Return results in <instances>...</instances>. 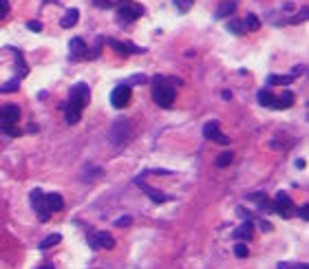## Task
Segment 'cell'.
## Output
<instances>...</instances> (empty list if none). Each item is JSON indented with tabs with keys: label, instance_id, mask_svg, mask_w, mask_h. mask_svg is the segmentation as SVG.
<instances>
[{
	"label": "cell",
	"instance_id": "cell-40",
	"mask_svg": "<svg viewBox=\"0 0 309 269\" xmlns=\"http://www.w3.org/2000/svg\"><path fill=\"white\" fill-rule=\"evenodd\" d=\"M124 3H126V0H124Z\"/></svg>",
	"mask_w": 309,
	"mask_h": 269
},
{
	"label": "cell",
	"instance_id": "cell-31",
	"mask_svg": "<svg viewBox=\"0 0 309 269\" xmlns=\"http://www.w3.org/2000/svg\"><path fill=\"white\" fill-rule=\"evenodd\" d=\"M278 269H309L307 267V262H278Z\"/></svg>",
	"mask_w": 309,
	"mask_h": 269
},
{
	"label": "cell",
	"instance_id": "cell-34",
	"mask_svg": "<svg viewBox=\"0 0 309 269\" xmlns=\"http://www.w3.org/2000/svg\"><path fill=\"white\" fill-rule=\"evenodd\" d=\"M130 223H132L130 216H121V218H117V221H115V225H117V227H128Z\"/></svg>",
	"mask_w": 309,
	"mask_h": 269
},
{
	"label": "cell",
	"instance_id": "cell-17",
	"mask_svg": "<svg viewBox=\"0 0 309 269\" xmlns=\"http://www.w3.org/2000/svg\"><path fill=\"white\" fill-rule=\"evenodd\" d=\"M294 104V93L291 91H283L278 95V97H276V104H274V108H289V106Z\"/></svg>",
	"mask_w": 309,
	"mask_h": 269
},
{
	"label": "cell",
	"instance_id": "cell-30",
	"mask_svg": "<svg viewBox=\"0 0 309 269\" xmlns=\"http://www.w3.org/2000/svg\"><path fill=\"white\" fill-rule=\"evenodd\" d=\"M192 3H195V0H175L177 9H179V11H181V14H186V11H190V7H192Z\"/></svg>",
	"mask_w": 309,
	"mask_h": 269
},
{
	"label": "cell",
	"instance_id": "cell-29",
	"mask_svg": "<svg viewBox=\"0 0 309 269\" xmlns=\"http://www.w3.org/2000/svg\"><path fill=\"white\" fill-rule=\"evenodd\" d=\"M16 91H18V80H11L0 86V93H16Z\"/></svg>",
	"mask_w": 309,
	"mask_h": 269
},
{
	"label": "cell",
	"instance_id": "cell-22",
	"mask_svg": "<svg viewBox=\"0 0 309 269\" xmlns=\"http://www.w3.org/2000/svg\"><path fill=\"white\" fill-rule=\"evenodd\" d=\"M294 80V75H269L267 77V86H283Z\"/></svg>",
	"mask_w": 309,
	"mask_h": 269
},
{
	"label": "cell",
	"instance_id": "cell-3",
	"mask_svg": "<svg viewBox=\"0 0 309 269\" xmlns=\"http://www.w3.org/2000/svg\"><path fill=\"white\" fill-rule=\"evenodd\" d=\"M130 97H132L130 84H119V86H115L113 93H110V104H113L115 108H126Z\"/></svg>",
	"mask_w": 309,
	"mask_h": 269
},
{
	"label": "cell",
	"instance_id": "cell-20",
	"mask_svg": "<svg viewBox=\"0 0 309 269\" xmlns=\"http://www.w3.org/2000/svg\"><path fill=\"white\" fill-rule=\"evenodd\" d=\"M141 190H143V192L148 194V197H150V201H152V203H164V201H168V199H170V197H166L164 192H159L157 188H150V186H141Z\"/></svg>",
	"mask_w": 309,
	"mask_h": 269
},
{
	"label": "cell",
	"instance_id": "cell-38",
	"mask_svg": "<svg viewBox=\"0 0 309 269\" xmlns=\"http://www.w3.org/2000/svg\"><path fill=\"white\" fill-rule=\"evenodd\" d=\"M300 20H307V7H305V9H302V11H300V14H298V16H296V18H294V20H291V22H300Z\"/></svg>",
	"mask_w": 309,
	"mask_h": 269
},
{
	"label": "cell",
	"instance_id": "cell-36",
	"mask_svg": "<svg viewBox=\"0 0 309 269\" xmlns=\"http://www.w3.org/2000/svg\"><path fill=\"white\" fill-rule=\"evenodd\" d=\"M7 11H9V3H7V0H0V18H3Z\"/></svg>",
	"mask_w": 309,
	"mask_h": 269
},
{
	"label": "cell",
	"instance_id": "cell-9",
	"mask_svg": "<svg viewBox=\"0 0 309 269\" xmlns=\"http://www.w3.org/2000/svg\"><path fill=\"white\" fill-rule=\"evenodd\" d=\"M110 139H113L115 146H121L124 142H128V121H124V119L115 121L113 128H110Z\"/></svg>",
	"mask_w": 309,
	"mask_h": 269
},
{
	"label": "cell",
	"instance_id": "cell-18",
	"mask_svg": "<svg viewBox=\"0 0 309 269\" xmlns=\"http://www.w3.org/2000/svg\"><path fill=\"white\" fill-rule=\"evenodd\" d=\"M234 11H236V3H234V0H225V3L217 9L214 18H228V16H232Z\"/></svg>",
	"mask_w": 309,
	"mask_h": 269
},
{
	"label": "cell",
	"instance_id": "cell-8",
	"mask_svg": "<svg viewBox=\"0 0 309 269\" xmlns=\"http://www.w3.org/2000/svg\"><path fill=\"white\" fill-rule=\"evenodd\" d=\"M203 137L212 139V142H217V144H223V146L230 144L228 134H223V132L219 130V121H208V124L203 126Z\"/></svg>",
	"mask_w": 309,
	"mask_h": 269
},
{
	"label": "cell",
	"instance_id": "cell-4",
	"mask_svg": "<svg viewBox=\"0 0 309 269\" xmlns=\"http://www.w3.org/2000/svg\"><path fill=\"white\" fill-rule=\"evenodd\" d=\"M88 97H91V93H88V86L84 82L75 84V86L69 91V102L75 104V106H80L82 110H84V106L88 104Z\"/></svg>",
	"mask_w": 309,
	"mask_h": 269
},
{
	"label": "cell",
	"instance_id": "cell-7",
	"mask_svg": "<svg viewBox=\"0 0 309 269\" xmlns=\"http://www.w3.org/2000/svg\"><path fill=\"white\" fill-rule=\"evenodd\" d=\"M274 212H278L283 218H289L294 214V201L287 197V192H278L274 199Z\"/></svg>",
	"mask_w": 309,
	"mask_h": 269
},
{
	"label": "cell",
	"instance_id": "cell-16",
	"mask_svg": "<svg viewBox=\"0 0 309 269\" xmlns=\"http://www.w3.org/2000/svg\"><path fill=\"white\" fill-rule=\"evenodd\" d=\"M44 199H47V207L51 212H62L64 210V199L60 197V194H55V192L44 194Z\"/></svg>",
	"mask_w": 309,
	"mask_h": 269
},
{
	"label": "cell",
	"instance_id": "cell-32",
	"mask_svg": "<svg viewBox=\"0 0 309 269\" xmlns=\"http://www.w3.org/2000/svg\"><path fill=\"white\" fill-rule=\"evenodd\" d=\"M296 214L300 216L302 221H309V205H307V203H305V205H300V207L296 210Z\"/></svg>",
	"mask_w": 309,
	"mask_h": 269
},
{
	"label": "cell",
	"instance_id": "cell-23",
	"mask_svg": "<svg viewBox=\"0 0 309 269\" xmlns=\"http://www.w3.org/2000/svg\"><path fill=\"white\" fill-rule=\"evenodd\" d=\"M245 29H252V31H258L261 29V20H258V16H254V14H247L245 16Z\"/></svg>",
	"mask_w": 309,
	"mask_h": 269
},
{
	"label": "cell",
	"instance_id": "cell-27",
	"mask_svg": "<svg viewBox=\"0 0 309 269\" xmlns=\"http://www.w3.org/2000/svg\"><path fill=\"white\" fill-rule=\"evenodd\" d=\"M232 159H234V155L232 153H221L217 157V168H228L232 164Z\"/></svg>",
	"mask_w": 309,
	"mask_h": 269
},
{
	"label": "cell",
	"instance_id": "cell-25",
	"mask_svg": "<svg viewBox=\"0 0 309 269\" xmlns=\"http://www.w3.org/2000/svg\"><path fill=\"white\" fill-rule=\"evenodd\" d=\"M0 130H3L5 134H9V137H20L22 130L16 124H0Z\"/></svg>",
	"mask_w": 309,
	"mask_h": 269
},
{
	"label": "cell",
	"instance_id": "cell-15",
	"mask_svg": "<svg viewBox=\"0 0 309 269\" xmlns=\"http://www.w3.org/2000/svg\"><path fill=\"white\" fill-rule=\"evenodd\" d=\"M108 47H113L119 55H130V53H143V49L135 47V44H124V42H117V40H108Z\"/></svg>",
	"mask_w": 309,
	"mask_h": 269
},
{
	"label": "cell",
	"instance_id": "cell-19",
	"mask_svg": "<svg viewBox=\"0 0 309 269\" xmlns=\"http://www.w3.org/2000/svg\"><path fill=\"white\" fill-rule=\"evenodd\" d=\"M77 20H80V11H77V9H69L64 14V18L60 20V25H62L64 29H71V27H75Z\"/></svg>",
	"mask_w": 309,
	"mask_h": 269
},
{
	"label": "cell",
	"instance_id": "cell-1",
	"mask_svg": "<svg viewBox=\"0 0 309 269\" xmlns=\"http://www.w3.org/2000/svg\"><path fill=\"white\" fill-rule=\"evenodd\" d=\"M152 99H154V104L162 106V108H170V106L175 104V99H177V91H175V86H173V84L166 82L162 75L154 77Z\"/></svg>",
	"mask_w": 309,
	"mask_h": 269
},
{
	"label": "cell",
	"instance_id": "cell-12",
	"mask_svg": "<svg viewBox=\"0 0 309 269\" xmlns=\"http://www.w3.org/2000/svg\"><path fill=\"white\" fill-rule=\"evenodd\" d=\"M247 199L254 201V203L258 205V210H263V212H274V201H269V197L265 192H252V194H247Z\"/></svg>",
	"mask_w": 309,
	"mask_h": 269
},
{
	"label": "cell",
	"instance_id": "cell-13",
	"mask_svg": "<svg viewBox=\"0 0 309 269\" xmlns=\"http://www.w3.org/2000/svg\"><path fill=\"white\" fill-rule=\"evenodd\" d=\"M252 234H254V221H245L243 225H239L234 229V238L241 240V243H247L252 240Z\"/></svg>",
	"mask_w": 309,
	"mask_h": 269
},
{
	"label": "cell",
	"instance_id": "cell-37",
	"mask_svg": "<svg viewBox=\"0 0 309 269\" xmlns=\"http://www.w3.org/2000/svg\"><path fill=\"white\" fill-rule=\"evenodd\" d=\"M27 27H29L31 31H38V33L42 31V25H40V22H36V20H33V22H29V25H27Z\"/></svg>",
	"mask_w": 309,
	"mask_h": 269
},
{
	"label": "cell",
	"instance_id": "cell-26",
	"mask_svg": "<svg viewBox=\"0 0 309 269\" xmlns=\"http://www.w3.org/2000/svg\"><path fill=\"white\" fill-rule=\"evenodd\" d=\"M60 240H62V236H60V234H51V236L44 238L42 243L38 245V247H40V249H49V247H53L55 243H60Z\"/></svg>",
	"mask_w": 309,
	"mask_h": 269
},
{
	"label": "cell",
	"instance_id": "cell-21",
	"mask_svg": "<svg viewBox=\"0 0 309 269\" xmlns=\"http://www.w3.org/2000/svg\"><path fill=\"white\" fill-rule=\"evenodd\" d=\"M258 102H261V106H265V108H274L276 95H272V93L267 91V88H263V91L258 93Z\"/></svg>",
	"mask_w": 309,
	"mask_h": 269
},
{
	"label": "cell",
	"instance_id": "cell-14",
	"mask_svg": "<svg viewBox=\"0 0 309 269\" xmlns=\"http://www.w3.org/2000/svg\"><path fill=\"white\" fill-rule=\"evenodd\" d=\"M64 119H66V124H71V126L77 124V121L82 119V108L71 102H66L64 104Z\"/></svg>",
	"mask_w": 309,
	"mask_h": 269
},
{
	"label": "cell",
	"instance_id": "cell-6",
	"mask_svg": "<svg viewBox=\"0 0 309 269\" xmlns=\"http://www.w3.org/2000/svg\"><path fill=\"white\" fill-rule=\"evenodd\" d=\"M141 14H143V7H141V5L130 3V0H126V3L119 5V9H117V16H119L121 20H126V22H132V20L141 18Z\"/></svg>",
	"mask_w": 309,
	"mask_h": 269
},
{
	"label": "cell",
	"instance_id": "cell-33",
	"mask_svg": "<svg viewBox=\"0 0 309 269\" xmlns=\"http://www.w3.org/2000/svg\"><path fill=\"white\" fill-rule=\"evenodd\" d=\"M93 5L99 9H110L113 7V0H93Z\"/></svg>",
	"mask_w": 309,
	"mask_h": 269
},
{
	"label": "cell",
	"instance_id": "cell-28",
	"mask_svg": "<svg viewBox=\"0 0 309 269\" xmlns=\"http://www.w3.org/2000/svg\"><path fill=\"white\" fill-rule=\"evenodd\" d=\"M234 254L239 256V258H247V256H250V249H247L245 243H234Z\"/></svg>",
	"mask_w": 309,
	"mask_h": 269
},
{
	"label": "cell",
	"instance_id": "cell-2",
	"mask_svg": "<svg viewBox=\"0 0 309 269\" xmlns=\"http://www.w3.org/2000/svg\"><path fill=\"white\" fill-rule=\"evenodd\" d=\"M31 205H33V210H36L40 221H49V218H51V210L47 207V199H44V192L40 188H36L31 192Z\"/></svg>",
	"mask_w": 309,
	"mask_h": 269
},
{
	"label": "cell",
	"instance_id": "cell-35",
	"mask_svg": "<svg viewBox=\"0 0 309 269\" xmlns=\"http://www.w3.org/2000/svg\"><path fill=\"white\" fill-rule=\"evenodd\" d=\"M258 225H261L263 232H272V223H269V221H263V218H261V221H258Z\"/></svg>",
	"mask_w": 309,
	"mask_h": 269
},
{
	"label": "cell",
	"instance_id": "cell-5",
	"mask_svg": "<svg viewBox=\"0 0 309 269\" xmlns=\"http://www.w3.org/2000/svg\"><path fill=\"white\" fill-rule=\"evenodd\" d=\"M88 245L93 249H113L115 247V238L110 236V232H93L88 236Z\"/></svg>",
	"mask_w": 309,
	"mask_h": 269
},
{
	"label": "cell",
	"instance_id": "cell-10",
	"mask_svg": "<svg viewBox=\"0 0 309 269\" xmlns=\"http://www.w3.org/2000/svg\"><path fill=\"white\" fill-rule=\"evenodd\" d=\"M20 119V108L16 104H7L0 108V124H16Z\"/></svg>",
	"mask_w": 309,
	"mask_h": 269
},
{
	"label": "cell",
	"instance_id": "cell-39",
	"mask_svg": "<svg viewBox=\"0 0 309 269\" xmlns=\"http://www.w3.org/2000/svg\"><path fill=\"white\" fill-rule=\"evenodd\" d=\"M38 269H55L53 265H42V267H38Z\"/></svg>",
	"mask_w": 309,
	"mask_h": 269
},
{
	"label": "cell",
	"instance_id": "cell-11",
	"mask_svg": "<svg viewBox=\"0 0 309 269\" xmlns=\"http://www.w3.org/2000/svg\"><path fill=\"white\" fill-rule=\"evenodd\" d=\"M71 58L73 60H80V58H91V51H88V47L84 44V40H82V38H73V40H71Z\"/></svg>",
	"mask_w": 309,
	"mask_h": 269
},
{
	"label": "cell",
	"instance_id": "cell-24",
	"mask_svg": "<svg viewBox=\"0 0 309 269\" xmlns=\"http://www.w3.org/2000/svg\"><path fill=\"white\" fill-rule=\"evenodd\" d=\"M228 31L236 33V36H243V33H245V25H243V20H230L228 22Z\"/></svg>",
	"mask_w": 309,
	"mask_h": 269
}]
</instances>
